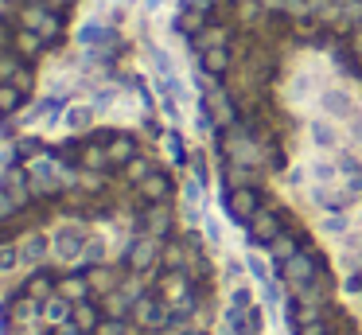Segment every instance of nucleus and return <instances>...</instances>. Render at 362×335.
<instances>
[{"mask_svg":"<svg viewBox=\"0 0 362 335\" xmlns=\"http://www.w3.org/2000/svg\"><path fill=\"white\" fill-rule=\"evenodd\" d=\"M168 187H172V184H168V176L152 172V176L141 184V195H144V199H152V203H160V199H168Z\"/></svg>","mask_w":362,"mask_h":335,"instance_id":"nucleus-14","label":"nucleus"},{"mask_svg":"<svg viewBox=\"0 0 362 335\" xmlns=\"http://www.w3.org/2000/svg\"><path fill=\"white\" fill-rule=\"evenodd\" d=\"M86 246H90V238H86V230H82V227H70V222H67V227L55 230V253H59L63 261L82 258Z\"/></svg>","mask_w":362,"mask_h":335,"instance_id":"nucleus-1","label":"nucleus"},{"mask_svg":"<svg viewBox=\"0 0 362 335\" xmlns=\"http://www.w3.org/2000/svg\"><path fill=\"white\" fill-rule=\"evenodd\" d=\"M20 47H24V51H27V55H32V51H35V47H39V39H35V35H32V32H24V35H20Z\"/></svg>","mask_w":362,"mask_h":335,"instance_id":"nucleus-36","label":"nucleus"},{"mask_svg":"<svg viewBox=\"0 0 362 335\" xmlns=\"http://www.w3.org/2000/svg\"><path fill=\"white\" fill-rule=\"evenodd\" d=\"M160 238H141V242L133 246V250H129V261H133V269H152L156 265V261H160Z\"/></svg>","mask_w":362,"mask_h":335,"instance_id":"nucleus-6","label":"nucleus"},{"mask_svg":"<svg viewBox=\"0 0 362 335\" xmlns=\"http://www.w3.org/2000/svg\"><path fill=\"white\" fill-rule=\"evenodd\" d=\"M300 335H328V331H323V324H308V327H300Z\"/></svg>","mask_w":362,"mask_h":335,"instance_id":"nucleus-38","label":"nucleus"},{"mask_svg":"<svg viewBox=\"0 0 362 335\" xmlns=\"http://www.w3.org/2000/svg\"><path fill=\"white\" fill-rule=\"evenodd\" d=\"M160 261H164L168 269H183V265H187V250H183V246H176V242H172V246H164Z\"/></svg>","mask_w":362,"mask_h":335,"instance_id":"nucleus-27","label":"nucleus"},{"mask_svg":"<svg viewBox=\"0 0 362 335\" xmlns=\"http://www.w3.org/2000/svg\"><path fill=\"white\" fill-rule=\"evenodd\" d=\"M82 258H86V261H98V258H105V246H101V242H90V246H86V253H82Z\"/></svg>","mask_w":362,"mask_h":335,"instance_id":"nucleus-35","label":"nucleus"},{"mask_svg":"<svg viewBox=\"0 0 362 335\" xmlns=\"http://www.w3.org/2000/svg\"><path fill=\"white\" fill-rule=\"evenodd\" d=\"M8 75H16V63H12V59H0V78H8Z\"/></svg>","mask_w":362,"mask_h":335,"instance_id":"nucleus-37","label":"nucleus"},{"mask_svg":"<svg viewBox=\"0 0 362 335\" xmlns=\"http://www.w3.org/2000/svg\"><path fill=\"white\" fill-rule=\"evenodd\" d=\"M75 316V301H67V296H47V301H43V312H39V320L47 327H55V324H67V320Z\"/></svg>","mask_w":362,"mask_h":335,"instance_id":"nucleus-5","label":"nucleus"},{"mask_svg":"<svg viewBox=\"0 0 362 335\" xmlns=\"http://www.w3.org/2000/svg\"><path fill=\"white\" fill-rule=\"evenodd\" d=\"M354 141H362V118H354Z\"/></svg>","mask_w":362,"mask_h":335,"instance_id":"nucleus-39","label":"nucleus"},{"mask_svg":"<svg viewBox=\"0 0 362 335\" xmlns=\"http://www.w3.org/2000/svg\"><path fill=\"white\" fill-rule=\"evenodd\" d=\"M75 324L82 327L86 335H90V331H98V324H101L98 308H93V304H86V301H78V304H75Z\"/></svg>","mask_w":362,"mask_h":335,"instance_id":"nucleus-16","label":"nucleus"},{"mask_svg":"<svg viewBox=\"0 0 362 335\" xmlns=\"http://www.w3.org/2000/svg\"><path fill=\"white\" fill-rule=\"evenodd\" d=\"M320 106H323V113H331V118H351V113H354V101L347 98L343 90H323Z\"/></svg>","mask_w":362,"mask_h":335,"instance_id":"nucleus-9","label":"nucleus"},{"mask_svg":"<svg viewBox=\"0 0 362 335\" xmlns=\"http://www.w3.org/2000/svg\"><path fill=\"white\" fill-rule=\"evenodd\" d=\"M253 308V293L245 285H238L234 293H230V308L226 312H238V316H242V312H250Z\"/></svg>","mask_w":362,"mask_h":335,"instance_id":"nucleus-25","label":"nucleus"},{"mask_svg":"<svg viewBox=\"0 0 362 335\" xmlns=\"http://www.w3.org/2000/svg\"><path fill=\"white\" fill-rule=\"evenodd\" d=\"M82 164L90 168V172H98V168L110 164V148H98V144H90V148L82 152Z\"/></svg>","mask_w":362,"mask_h":335,"instance_id":"nucleus-26","label":"nucleus"},{"mask_svg":"<svg viewBox=\"0 0 362 335\" xmlns=\"http://www.w3.org/2000/svg\"><path fill=\"white\" fill-rule=\"evenodd\" d=\"M86 281H90V289H105V293H113V289H117V277H113L110 269H93Z\"/></svg>","mask_w":362,"mask_h":335,"instance_id":"nucleus-28","label":"nucleus"},{"mask_svg":"<svg viewBox=\"0 0 362 335\" xmlns=\"http://www.w3.org/2000/svg\"><path fill=\"white\" fill-rule=\"evenodd\" d=\"M320 230H323V234H347V230H351V218H347L343 215V210H328V215H323L320 218Z\"/></svg>","mask_w":362,"mask_h":335,"instance_id":"nucleus-18","label":"nucleus"},{"mask_svg":"<svg viewBox=\"0 0 362 335\" xmlns=\"http://www.w3.org/2000/svg\"><path fill=\"white\" fill-rule=\"evenodd\" d=\"M27 296H35V301H47V296H51V281H43V277H35L32 285H27Z\"/></svg>","mask_w":362,"mask_h":335,"instance_id":"nucleus-32","label":"nucleus"},{"mask_svg":"<svg viewBox=\"0 0 362 335\" xmlns=\"http://www.w3.org/2000/svg\"><path fill=\"white\" fill-rule=\"evenodd\" d=\"M335 172H339V168L331 164V160H316V164H312L316 184H335Z\"/></svg>","mask_w":362,"mask_h":335,"instance_id":"nucleus-31","label":"nucleus"},{"mask_svg":"<svg viewBox=\"0 0 362 335\" xmlns=\"http://www.w3.org/2000/svg\"><path fill=\"white\" fill-rule=\"evenodd\" d=\"M51 331H55V335H86V331H82V327H78V324H75V316H70V320H67V324H55V327H51Z\"/></svg>","mask_w":362,"mask_h":335,"instance_id":"nucleus-34","label":"nucleus"},{"mask_svg":"<svg viewBox=\"0 0 362 335\" xmlns=\"http://www.w3.org/2000/svg\"><path fill=\"white\" fill-rule=\"evenodd\" d=\"M93 289H90V281H82V277H67V281H59V296H67V301H86Z\"/></svg>","mask_w":362,"mask_h":335,"instance_id":"nucleus-15","label":"nucleus"},{"mask_svg":"<svg viewBox=\"0 0 362 335\" xmlns=\"http://www.w3.org/2000/svg\"><path fill=\"white\" fill-rule=\"evenodd\" d=\"M20 106V90L12 86H0V109H16Z\"/></svg>","mask_w":362,"mask_h":335,"instance_id":"nucleus-33","label":"nucleus"},{"mask_svg":"<svg viewBox=\"0 0 362 335\" xmlns=\"http://www.w3.org/2000/svg\"><path fill=\"white\" fill-rule=\"evenodd\" d=\"M129 301H133V296H129L125 293V289H113V293L110 296H105V308H110V316H125V312H129Z\"/></svg>","mask_w":362,"mask_h":335,"instance_id":"nucleus-24","label":"nucleus"},{"mask_svg":"<svg viewBox=\"0 0 362 335\" xmlns=\"http://www.w3.org/2000/svg\"><path fill=\"white\" fill-rule=\"evenodd\" d=\"M202 67L211 70V75H222V70L230 67V51H222V47H211V51H207V59H202Z\"/></svg>","mask_w":362,"mask_h":335,"instance_id":"nucleus-23","label":"nucleus"},{"mask_svg":"<svg viewBox=\"0 0 362 335\" xmlns=\"http://www.w3.org/2000/svg\"><path fill=\"white\" fill-rule=\"evenodd\" d=\"M245 227H250V238H253V242H265V246H269L277 234H285V230H280V222H277V215H273V210H265V207L257 210V215H253Z\"/></svg>","mask_w":362,"mask_h":335,"instance_id":"nucleus-4","label":"nucleus"},{"mask_svg":"<svg viewBox=\"0 0 362 335\" xmlns=\"http://www.w3.org/2000/svg\"><path fill=\"white\" fill-rule=\"evenodd\" d=\"M39 312H43V301L27 296V301H20L16 308H12V320H16V324H32V320L39 316Z\"/></svg>","mask_w":362,"mask_h":335,"instance_id":"nucleus-20","label":"nucleus"},{"mask_svg":"<svg viewBox=\"0 0 362 335\" xmlns=\"http://www.w3.org/2000/svg\"><path fill=\"white\" fill-rule=\"evenodd\" d=\"M125 172H129V179H133V184H144V179H148L152 176V164H148V160H129V164H125Z\"/></svg>","mask_w":362,"mask_h":335,"instance_id":"nucleus-29","label":"nucleus"},{"mask_svg":"<svg viewBox=\"0 0 362 335\" xmlns=\"http://www.w3.org/2000/svg\"><path fill=\"white\" fill-rule=\"evenodd\" d=\"M93 125V109L90 106H70L67 109V129H75V133H82V129Z\"/></svg>","mask_w":362,"mask_h":335,"instance_id":"nucleus-19","label":"nucleus"},{"mask_svg":"<svg viewBox=\"0 0 362 335\" xmlns=\"http://www.w3.org/2000/svg\"><path fill=\"white\" fill-rule=\"evenodd\" d=\"M285 277L292 289H308L316 281V261L308 258V253H296V258L285 261Z\"/></svg>","mask_w":362,"mask_h":335,"instance_id":"nucleus-3","label":"nucleus"},{"mask_svg":"<svg viewBox=\"0 0 362 335\" xmlns=\"http://www.w3.org/2000/svg\"><path fill=\"white\" fill-rule=\"evenodd\" d=\"M47 250H51V238L27 234L24 242H20V261H24V265H39V261L47 258Z\"/></svg>","mask_w":362,"mask_h":335,"instance_id":"nucleus-8","label":"nucleus"},{"mask_svg":"<svg viewBox=\"0 0 362 335\" xmlns=\"http://www.w3.org/2000/svg\"><path fill=\"white\" fill-rule=\"evenodd\" d=\"M168 312L172 308H164V304H156V301H136V324L156 327V331H160V327L168 324Z\"/></svg>","mask_w":362,"mask_h":335,"instance_id":"nucleus-7","label":"nucleus"},{"mask_svg":"<svg viewBox=\"0 0 362 335\" xmlns=\"http://www.w3.org/2000/svg\"><path fill=\"white\" fill-rule=\"evenodd\" d=\"M133 156H136V141H133V137L121 133V137H113V141H110V164H129Z\"/></svg>","mask_w":362,"mask_h":335,"instance_id":"nucleus-13","label":"nucleus"},{"mask_svg":"<svg viewBox=\"0 0 362 335\" xmlns=\"http://www.w3.org/2000/svg\"><path fill=\"white\" fill-rule=\"evenodd\" d=\"M230 331H234V335H265V312L253 304L250 312H242V316H238V324L230 327Z\"/></svg>","mask_w":362,"mask_h":335,"instance_id":"nucleus-10","label":"nucleus"},{"mask_svg":"<svg viewBox=\"0 0 362 335\" xmlns=\"http://www.w3.org/2000/svg\"><path fill=\"white\" fill-rule=\"evenodd\" d=\"M168 227H172L168 207H160V203H156V207H152L148 215H144V230H148L152 238H164V234H168Z\"/></svg>","mask_w":362,"mask_h":335,"instance_id":"nucleus-12","label":"nucleus"},{"mask_svg":"<svg viewBox=\"0 0 362 335\" xmlns=\"http://www.w3.org/2000/svg\"><path fill=\"white\" fill-rule=\"evenodd\" d=\"M257 210H261V199H257V191H253V187H238V191H230L226 215H234V218H242V222H250Z\"/></svg>","mask_w":362,"mask_h":335,"instance_id":"nucleus-2","label":"nucleus"},{"mask_svg":"<svg viewBox=\"0 0 362 335\" xmlns=\"http://www.w3.org/2000/svg\"><path fill=\"white\" fill-rule=\"evenodd\" d=\"M269 250H273V258H277L280 265H285L288 258H296V253H300V250H296V242H292L288 234H277V238L269 242Z\"/></svg>","mask_w":362,"mask_h":335,"instance_id":"nucleus-22","label":"nucleus"},{"mask_svg":"<svg viewBox=\"0 0 362 335\" xmlns=\"http://www.w3.org/2000/svg\"><path fill=\"white\" fill-rule=\"evenodd\" d=\"M24 24L35 27L39 35H51V32H55V20H51L47 12H39V8H27V12H24Z\"/></svg>","mask_w":362,"mask_h":335,"instance_id":"nucleus-21","label":"nucleus"},{"mask_svg":"<svg viewBox=\"0 0 362 335\" xmlns=\"http://www.w3.org/2000/svg\"><path fill=\"white\" fill-rule=\"evenodd\" d=\"M312 141L320 148H339V129L328 125V121H312Z\"/></svg>","mask_w":362,"mask_h":335,"instance_id":"nucleus-17","label":"nucleus"},{"mask_svg":"<svg viewBox=\"0 0 362 335\" xmlns=\"http://www.w3.org/2000/svg\"><path fill=\"white\" fill-rule=\"evenodd\" d=\"M160 293H164V304H179L187 296V277L179 273V269H172V273L160 281Z\"/></svg>","mask_w":362,"mask_h":335,"instance_id":"nucleus-11","label":"nucleus"},{"mask_svg":"<svg viewBox=\"0 0 362 335\" xmlns=\"http://www.w3.org/2000/svg\"><path fill=\"white\" fill-rule=\"evenodd\" d=\"M16 265H24L20 261V246H0V273H12Z\"/></svg>","mask_w":362,"mask_h":335,"instance_id":"nucleus-30","label":"nucleus"}]
</instances>
